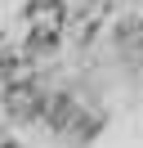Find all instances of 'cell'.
Listing matches in <instances>:
<instances>
[{"mask_svg": "<svg viewBox=\"0 0 143 148\" xmlns=\"http://www.w3.org/2000/svg\"><path fill=\"white\" fill-rule=\"evenodd\" d=\"M0 148H18V144H0Z\"/></svg>", "mask_w": 143, "mask_h": 148, "instance_id": "cell-3", "label": "cell"}, {"mask_svg": "<svg viewBox=\"0 0 143 148\" xmlns=\"http://www.w3.org/2000/svg\"><path fill=\"white\" fill-rule=\"evenodd\" d=\"M40 103H45V99H40V90H36L31 81H14V85L5 90V108L14 112L18 121H36V112H40Z\"/></svg>", "mask_w": 143, "mask_h": 148, "instance_id": "cell-1", "label": "cell"}, {"mask_svg": "<svg viewBox=\"0 0 143 148\" xmlns=\"http://www.w3.org/2000/svg\"><path fill=\"white\" fill-rule=\"evenodd\" d=\"M54 40H58V32H54V27H40L31 36V49H36V54H40V49H54Z\"/></svg>", "mask_w": 143, "mask_h": 148, "instance_id": "cell-2", "label": "cell"}]
</instances>
